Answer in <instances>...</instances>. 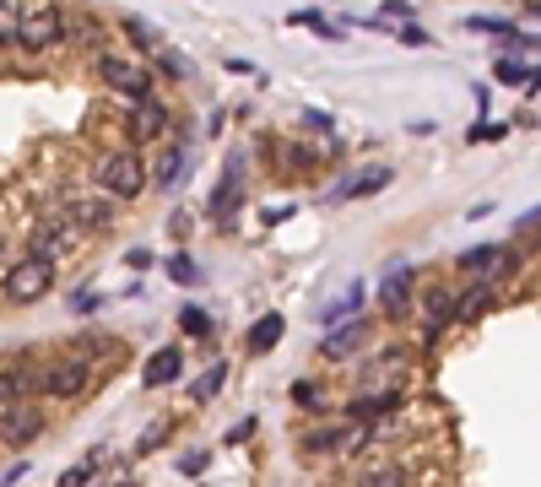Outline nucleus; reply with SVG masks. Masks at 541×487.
Segmentation results:
<instances>
[{
  "label": "nucleus",
  "instance_id": "obj_1",
  "mask_svg": "<svg viewBox=\"0 0 541 487\" xmlns=\"http://www.w3.org/2000/svg\"><path fill=\"white\" fill-rule=\"evenodd\" d=\"M92 385V352H71V358L38 363V396L49 401H76Z\"/></svg>",
  "mask_w": 541,
  "mask_h": 487
},
{
  "label": "nucleus",
  "instance_id": "obj_2",
  "mask_svg": "<svg viewBox=\"0 0 541 487\" xmlns=\"http://www.w3.org/2000/svg\"><path fill=\"white\" fill-rule=\"evenodd\" d=\"M98 184L109 201H136L141 190H147V163H141V152H103L98 157Z\"/></svg>",
  "mask_w": 541,
  "mask_h": 487
},
{
  "label": "nucleus",
  "instance_id": "obj_3",
  "mask_svg": "<svg viewBox=\"0 0 541 487\" xmlns=\"http://www.w3.org/2000/svg\"><path fill=\"white\" fill-rule=\"evenodd\" d=\"M0 287H6L11 304H38V298H49V287H55V260L22 255L17 266L0 276Z\"/></svg>",
  "mask_w": 541,
  "mask_h": 487
},
{
  "label": "nucleus",
  "instance_id": "obj_4",
  "mask_svg": "<svg viewBox=\"0 0 541 487\" xmlns=\"http://www.w3.org/2000/svg\"><path fill=\"white\" fill-rule=\"evenodd\" d=\"M98 76H103V87H114L130 103L152 98V76L141 71L136 60H125V55H98Z\"/></svg>",
  "mask_w": 541,
  "mask_h": 487
},
{
  "label": "nucleus",
  "instance_id": "obj_5",
  "mask_svg": "<svg viewBox=\"0 0 541 487\" xmlns=\"http://www.w3.org/2000/svg\"><path fill=\"white\" fill-rule=\"evenodd\" d=\"M65 38V11L60 6H38V11H22V33H17V44L22 49H55Z\"/></svg>",
  "mask_w": 541,
  "mask_h": 487
},
{
  "label": "nucleus",
  "instance_id": "obj_6",
  "mask_svg": "<svg viewBox=\"0 0 541 487\" xmlns=\"http://www.w3.org/2000/svg\"><path fill=\"white\" fill-rule=\"evenodd\" d=\"M38 433H44V406L38 401H17L0 412V444L6 450H22V444H33Z\"/></svg>",
  "mask_w": 541,
  "mask_h": 487
},
{
  "label": "nucleus",
  "instance_id": "obj_7",
  "mask_svg": "<svg viewBox=\"0 0 541 487\" xmlns=\"http://www.w3.org/2000/svg\"><path fill=\"white\" fill-rule=\"evenodd\" d=\"M76 222H65V217H44L33 228V239H28V255H38V260H60V255H71L76 249Z\"/></svg>",
  "mask_w": 541,
  "mask_h": 487
},
{
  "label": "nucleus",
  "instance_id": "obj_8",
  "mask_svg": "<svg viewBox=\"0 0 541 487\" xmlns=\"http://www.w3.org/2000/svg\"><path fill=\"white\" fill-rule=\"evenodd\" d=\"M412 287H417L412 266L385 271V282H379V309H385V320H406V314H412Z\"/></svg>",
  "mask_w": 541,
  "mask_h": 487
},
{
  "label": "nucleus",
  "instance_id": "obj_9",
  "mask_svg": "<svg viewBox=\"0 0 541 487\" xmlns=\"http://www.w3.org/2000/svg\"><path fill=\"white\" fill-rule=\"evenodd\" d=\"M455 320V293L450 287H428L422 293V341H439Z\"/></svg>",
  "mask_w": 541,
  "mask_h": 487
},
{
  "label": "nucleus",
  "instance_id": "obj_10",
  "mask_svg": "<svg viewBox=\"0 0 541 487\" xmlns=\"http://www.w3.org/2000/svg\"><path fill=\"white\" fill-rule=\"evenodd\" d=\"M38 396V363H6L0 368V412L17 401H33Z\"/></svg>",
  "mask_w": 541,
  "mask_h": 487
},
{
  "label": "nucleus",
  "instance_id": "obj_11",
  "mask_svg": "<svg viewBox=\"0 0 541 487\" xmlns=\"http://www.w3.org/2000/svg\"><path fill=\"white\" fill-rule=\"evenodd\" d=\"M363 341H368V320H358V314H352V320H336L331 336H320V358H352Z\"/></svg>",
  "mask_w": 541,
  "mask_h": 487
},
{
  "label": "nucleus",
  "instance_id": "obj_12",
  "mask_svg": "<svg viewBox=\"0 0 541 487\" xmlns=\"http://www.w3.org/2000/svg\"><path fill=\"white\" fill-rule=\"evenodd\" d=\"M390 179H395L390 168H358V174H347V179H341L331 195H325V201H331V206H341V201H358V195H379Z\"/></svg>",
  "mask_w": 541,
  "mask_h": 487
},
{
  "label": "nucleus",
  "instance_id": "obj_13",
  "mask_svg": "<svg viewBox=\"0 0 541 487\" xmlns=\"http://www.w3.org/2000/svg\"><path fill=\"white\" fill-rule=\"evenodd\" d=\"M504 266H509L504 244H471V249H460V255H455V271H466V276H493Z\"/></svg>",
  "mask_w": 541,
  "mask_h": 487
},
{
  "label": "nucleus",
  "instance_id": "obj_14",
  "mask_svg": "<svg viewBox=\"0 0 541 487\" xmlns=\"http://www.w3.org/2000/svg\"><path fill=\"white\" fill-rule=\"evenodd\" d=\"M179 374H184V352L179 347H157L147 358V374H141V379H147V390H168Z\"/></svg>",
  "mask_w": 541,
  "mask_h": 487
},
{
  "label": "nucleus",
  "instance_id": "obj_15",
  "mask_svg": "<svg viewBox=\"0 0 541 487\" xmlns=\"http://www.w3.org/2000/svg\"><path fill=\"white\" fill-rule=\"evenodd\" d=\"M184 168H190V147H184V141H174V147L157 152V163H152V184H157V190H168V184H179Z\"/></svg>",
  "mask_w": 541,
  "mask_h": 487
},
{
  "label": "nucleus",
  "instance_id": "obj_16",
  "mask_svg": "<svg viewBox=\"0 0 541 487\" xmlns=\"http://www.w3.org/2000/svg\"><path fill=\"white\" fill-rule=\"evenodd\" d=\"M71 222H76V228H109V222H114V201H103V195L71 201Z\"/></svg>",
  "mask_w": 541,
  "mask_h": 487
},
{
  "label": "nucleus",
  "instance_id": "obj_17",
  "mask_svg": "<svg viewBox=\"0 0 541 487\" xmlns=\"http://www.w3.org/2000/svg\"><path fill=\"white\" fill-rule=\"evenodd\" d=\"M130 130H136V136H163V130H168V103L141 98V103H136V120H130Z\"/></svg>",
  "mask_w": 541,
  "mask_h": 487
},
{
  "label": "nucleus",
  "instance_id": "obj_18",
  "mask_svg": "<svg viewBox=\"0 0 541 487\" xmlns=\"http://www.w3.org/2000/svg\"><path fill=\"white\" fill-rule=\"evenodd\" d=\"M363 293H368V282H347V293H341L336 304L320 309V325H325V331H331L336 320H352V314H358V304H363Z\"/></svg>",
  "mask_w": 541,
  "mask_h": 487
},
{
  "label": "nucleus",
  "instance_id": "obj_19",
  "mask_svg": "<svg viewBox=\"0 0 541 487\" xmlns=\"http://www.w3.org/2000/svg\"><path fill=\"white\" fill-rule=\"evenodd\" d=\"M233 184H239V168H228V174H222V184L211 190V201H206V212H211V222H217V228H228V222H233Z\"/></svg>",
  "mask_w": 541,
  "mask_h": 487
},
{
  "label": "nucleus",
  "instance_id": "obj_20",
  "mask_svg": "<svg viewBox=\"0 0 541 487\" xmlns=\"http://www.w3.org/2000/svg\"><path fill=\"white\" fill-rule=\"evenodd\" d=\"M487 304H493V282H471L455 298V320H477V314H487Z\"/></svg>",
  "mask_w": 541,
  "mask_h": 487
},
{
  "label": "nucleus",
  "instance_id": "obj_21",
  "mask_svg": "<svg viewBox=\"0 0 541 487\" xmlns=\"http://www.w3.org/2000/svg\"><path fill=\"white\" fill-rule=\"evenodd\" d=\"M282 331H287V320H282V314H260V320H255V331H249V352H271L276 341H282Z\"/></svg>",
  "mask_w": 541,
  "mask_h": 487
},
{
  "label": "nucleus",
  "instance_id": "obj_22",
  "mask_svg": "<svg viewBox=\"0 0 541 487\" xmlns=\"http://www.w3.org/2000/svg\"><path fill=\"white\" fill-rule=\"evenodd\" d=\"M293 28H309V33H320V38H331V44H341V38H347V28H336L331 17H325V11H293Z\"/></svg>",
  "mask_w": 541,
  "mask_h": 487
},
{
  "label": "nucleus",
  "instance_id": "obj_23",
  "mask_svg": "<svg viewBox=\"0 0 541 487\" xmlns=\"http://www.w3.org/2000/svg\"><path fill=\"white\" fill-rule=\"evenodd\" d=\"M120 28H125V38H130V44H136V49H147V55H157V49H163V33H157L147 17H125Z\"/></svg>",
  "mask_w": 541,
  "mask_h": 487
},
{
  "label": "nucleus",
  "instance_id": "obj_24",
  "mask_svg": "<svg viewBox=\"0 0 541 487\" xmlns=\"http://www.w3.org/2000/svg\"><path fill=\"white\" fill-rule=\"evenodd\" d=\"M525 76H531V65H525L520 55H498L493 60V82L498 87H525Z\"/></svg>",
  "mask_w": 541,
  "mask_h": 487
},
{
  "label": "nucleus",
  "instance_id": "obj_25",
  "mask_svg": "<svg viewBox=\"0 0 541 487\" xmlns=\"http://www.w3.org/2000/svg\"><path fill=\"white\" fill-rule=\"evenodd\" d=\"M466 28H471V33H482V38H509V44L520 38V28H514L509 17H466Z\"/></svg>",
  "mask_w": 541,
  "mask_h": 487
},
{
  "label": "nucleus",
  "instance_id": "obj_26",
  "mask_svg": "<svg viewBox=\"0 0 541 487\" xmlns=\"http://www.w3.org/2000/svg\"><path fill=\"white\" fill-rule=\"evenodd\" d=\"M179 331H184V336H211V331H217V320H211L201 304H184V309H179Z\"/></svg>",
  "mask_w": 541,
  "mask_h": 487
},
{
  "label": "nucleus",
  "instance_id": "obj_27",
  "mask_svg": "<svg viewBox=\"0 0 541 487\" xmlns=\"http://www.w3.org/2000/svg\"><path fill=\"white\" fill-rule=\"evenodd\" d=\"M22 33V6L17 0H0V49H11Z\"/></svg>",
  "mask_w": 541,
  "mask_h": 487
},
{
  "label": "nucleus",
  "instance_id": "obj_28",
  "mask_svg": "<svg viewBox=\"0 0 541 487\" xmlns=\"http://www.w3.org/2000/svg\"><path fill=\"white\" fill-rule=\"evenodd\" d=\"M395 406H401V396H395V390H390V396H368V401H352V412H347V417H358V423H368V417H374V412H395Z\"/></svg>",
  "mask_w": 541,
  "mask_h": 487
},
{
  "label": "nucleus",
  "instance_id": "obj_29",
  "mask_svg": "<svg viewBox=\"0 0 541 487\" xmlns=\"http://www.w3.org/2000/svg\"><path fill=\"white\" fill-rule=\"evenodd\" d=\"M363 487H406V471H401V466H379V471H363Z\"/></svg>",
  "mask_w": 541,
  "mask_h": 487
},
{
  "label": "nucleus",
  "instance_id": "obj_30",
  "mask_svg": "<svg viewBox=\"0 0 541 487\" xmlns=\"http://www.w3.org/2000/svg\"><path fill=\"white\" fill-rule=\"evenodd\" d=\"M157 71H163V76H174V82H184V76H190V60L174 55V49H157Z\"/></svg>",
  "mask_w": 541,
  "mask_h": 487
},
{
  "label": "nucleus",
  "instance_id": "obj_31",
  "mask_svg": "<svg viewBox=\"0 0 541 487\" xmlns=\"http://www.w3.org/2000/svg\"><path fill=\"white\" fill-rule=\"evenodd\" d=\"M222 379H228V368H222V363H211V368H206V379L195 385V401H211V396L222 390Z\"/></svg>",
  "mask_w": 541,
  "mask_h": 487
},
{
  "label": "nucleus",
  "instance_id": "obj_32",
  "mask_svg": "<svg viewBox=\"0 0 541 487\" xmlns=\"http://www.w3.org/2000/svg\"><path fill=\"white\" fill-rule=\"evenodd\" d=\"M168 276H174V282H184V287H190L195 276H201V266H195L190 255H174V260H168Z\"/></svg>",
  "mask_w": 541,
  "mask_h": 487
},
{
  "label": "nucleus",
  "instance_id": "obj_33",
  "mask_svg": "<svg viewBox=\"0 0 541 487\" xmlns=\"http://www.w3.org/2000/svg\"><path fill=\"white\" fill-rule=\"evenodd\" d=\"M206 466H211V455H206V450L179 455V471H184V477H206Z\"/></svg>",
  "mask_w": 541,
  "mask_h": 487
},
{
  "label": "nucleus",
  "instance_id": "obj_34",
  "mask_svg": "<svg viewBox=\"0 0 541 487\" xmlns=\"http://www.w3.org/2000/svg\"><path fill=\"white\" fill-rule=\"evenodd\" d=\"M395 38H401V44H412V49H428V44H433V33H422L417 22H401V28H395Z\"/></svg>",
  "mask_w": 541,
  "mask_h": 487
},
{
  "label": "nucleus",
  "instance_id": "obj_35",
  "mask_svg": "<svg viewBox=\"0 0 541 487\" xmlns=\"http://www.w3.org/2000/svg\"><path fill=\"white\" fill-rule=\"evenodd\" d=\"M303 125H309V130H325V136H331V130H336V114H331V109H303Z\"/></svg>",
  "mask_w": 541,
  "mask_h": 487
},
{
  "label": "nucleus",
  "instance_id": "obj_36",
  "mask_svg": "<svg viewBox=\"0 0 541 487\" xmlns=\"http://www.w3.org/2000/svg\"><path fill=\"white\" fill-rule=\"evenodd\" d=\"M92 466H98V460H82V466H71V471H65V477H60V487H87Z\"/></svg>",
  "mask_w": 541,
  "mask_h": 487
},
{
  "label": "nucleus",
  "instance_id": "obj_37",
  "mask_svg": "<svg viewBox=\"0 0 541 487\" xmlns=\"http://www.w3.org/2000/svg\"><path fill=\"white\" fill-rule=\"evenodd\" d=\"M293 401H298V406H309V412H320V406H325V396H320L314 385H293Z\"/></svg>",
  "mask_w": 541,
  "mask_h": 487
},
{
  "label": "nucleus",
  "instance_id": "obj_38",
  "mask_svg": "<svg viewBox=\"0 0 541 487\" xmlns=\"http://www.w3.org/2000/svg\"><path fill=\"white\" fill-rule=\"evenodd\" d=\"M471 141H504V125H471Z\"/></svg>",
  "mask_w": 541,
  "mask_h": 487
},
{
  "label": "nucleus",
  "instance_id": "obj_39",
  "mask_svg": "<svg viewBox=\"0 0 541 487\" xmlns=\"http://www.w3.org/2000/svg\"><path fill=\"white\" fill-rule=\"evenodd\" d=\"M379 17H401V22H412V0H385V11Z\"/></svg>",
  "mask_w": 541,
  "mask_h": 487
},
{
  "label": "nucleus",
  "instance_id": "obj_40",
  "mask_svg": "<svg viewBox=\"0 0 541 487\" xmlns=\"http://www.w3.org/2000/svg\"><path fill=\"white\" fill-rule=\"evenodd\" d=\"M98 304H103V293H76V298H71V309H76V314H92Z\"/></svg>",
  "mask_w": 541,
  "mask_h": 487
},
{
  "label": "nucleus",
  "instance_id": "obj_41",
  "mask_svg": "<svg viewBox=\"0 0 541 487\" xmlns=\"http://www.w3.org/2000/svg\"><path fill=\"white\" fill-rule=\"evenodd\" d=\"M249 433H255V417H244V423H233V428H228V444H244Z\"/></svg>",
  "mask_w": 541,
  "mask_h": 487
},
{
  "label": "nucleus",
  "instance_id": "obj_42",
  "mask_svg": "<svg viewBox=\"0 0 541 487\" xmlns=\"http://www.w3.org/2000/svg\"><path fill=\"white\" fill-rule=\"evenodd\" d=\"M125 266H130V271H147V266H152V249H130Z\"/></svg>",
  "mask_w": 541,
  "mask_h": 487
},
{
  "label": "nucleus",
  "instance_id": "obj_43",
  "mask_svg": "<svg viewBox=\"0 0 541 487\" xmlns=\"http://www.w3.org/2000/svg\"><path fill=\"white\" fill-rule=\"evenodd\" d=\"M525 92H531V98H536V92H541V65H536L531 76H525Z\"/></svg>",
  "mask_w": 541,
  "mask_h": 487
},
{
  "label": "nucleus",
  "instance_id": "obj_44",
  "mask_svg": "<svg viewBox=\"0 0 541 487\" xmlns=\"http://www.w3.org/2000/svg\"><path fill=\"white\" fill-rule=\"evenodd\" d=\"M536 222H541V206H531V212L520 217V228H536Z\"/></svg>",
  "mask_w": 541,
  "mask_h": 487
},
{
  "label": "nucleus",
  "instance_id": "obj_45",
  "mask_svg": "<svg viewBox=\"0 0 541 487\" xmlns=\"http://www.w3.org/2000/svg\"><path fill=\"white\" fill-rule=\"evenodd\" d=\"M531 17H541V0H531Z\"/></svg>",
  "mask_w": 541,
  "mask_h": 487
}]
</instances>
